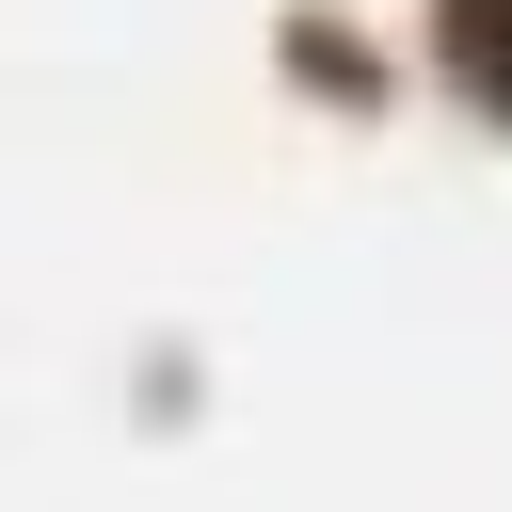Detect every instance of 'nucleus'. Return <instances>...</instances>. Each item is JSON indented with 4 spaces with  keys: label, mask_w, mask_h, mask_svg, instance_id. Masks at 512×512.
I'll list each match as a JSON object with an SVG mask.
<instances>
[{
    "label": "nucleus",
    "mask_w": 512,
    "mask_h": 512,
    "mask_svg": "<svg viewBox=\"0 0 512 512\" xmlns=\"http://www.w3.org/2000/svg\"><path fill=\"white\" fill-rule=\"evenodd\" d=\"M448 64H464V80L512 112V0H448Z\"/></svg>",
    "instance_id": "obj_1"
}]
</instances>
